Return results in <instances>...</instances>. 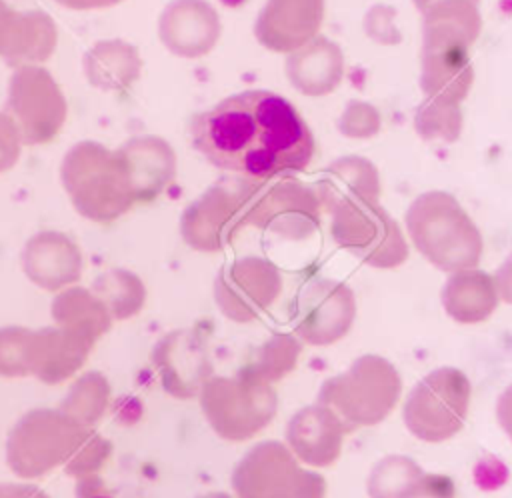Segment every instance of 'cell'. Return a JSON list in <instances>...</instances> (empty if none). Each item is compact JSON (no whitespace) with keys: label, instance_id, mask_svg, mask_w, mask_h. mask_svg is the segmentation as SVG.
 <instances>
[{"label":"cell","instance_id":"1","mask_svg":"<svg viewBox=\"0 0 512 498\" xmlns=\"http://www.w3.org/2000/svg\"><path fill=\"white\" fill-rule=\"evenodd\" d=\"M190 138L212 166L256 182L302 172L314 154L308 124L272 90H244L198 112Z\"/></svg>","mask_w":512,"mask_h":498},{"label":"cell","instance_id":"2","mask_svg":"<svg viewBox=\"0 0 512 498\" xmlns=\"http://www.w3.org/2000/svg\"><path fill=\"white\" fill-rule=\"evenodd\" d=\"M60 184L74 210L92 222H114L136 204L118 152L96 140H80L66 150Z\"/></svg>","mask_w":512,"mask_h":498},{"label":"cell","instance_id":"3","mask_svg":"<svg viewBox=\"0 0 512 498\" xmlns=\"http://www.w3.org/2000/svg\"><path fill=\"white\" fill-rule=\"evenodd\" d=\"M406 228L418 252L444 272L474 268L482 256L480 230L446 192L418 196L406 212Z\"/></svg>","mask_w":512,"mask_h":498},{"label":"cell","instance_id":"4","mask_svg":"<svg viewBox=\"0 0 512 498\" xmlns=\"http://www.w3.org/2000/svg\"><path fill=\"white\" fill-rule=\"evenodd\" d=\"M400 394L398 368L380 354H362L346 370L322 382L316 402L328 406L352 430L384 422Z\"/></svg>","mask_w":512,"mask_h":498},{"label":"cell","instance_id":"5","mask_svg":"<svg viewBox=\"0 0 512 498\" xmlns=\"http://www.w3.org/2000/svg\"><path fill=\"white\" fill-rule=\"evenodd\" d=\"M200 410L208 426L228 442H244L270 426L278 412V392L240 368L234 376H212L202 386Z\"/></svg>","mask_w":512,"mask_h":498},{"label":"cell","instance_id":"6","mask_svg":"<svg viewBox=\"0 0 512 498\" xmlns=\"http://www.w3.org/2000/svg\"><path fill=\"white\" fill-rule=\"evenodd\" d=\"M90 428L60 408H34L22 414L6 438V464L24 480L64 466Z\"/></svg>","mask_w":512,"mask_h":498},{"label":"cell","instance_id":"7","mask_svg":"<svg viewBox=\"0 0 512 498\" xmlns=\"http://www.w3.org/2000/svg\"><path fill=\"white\" fill-rule=\"evenodd\" d=\"M470 378L454 366H440L420 378L402 406L404 426L422 442H444L456 436L468 416Z\"/></svg>","mask_w":512,"mask_h":498},{"label":"cell","instance_id":"8","mask_svg":"<svg viewBox=\"0 0 512 498\" xmlns=\"http://www.w3.org/2000/svg\"><path fill=\"white\" fill-rule=\"evenodd\" d=\"M234 498H324L326 480L280 440L254 444L232 470Z\"/></svg>","mask_w":512,"mask_h":498},{"label":"cell","instance_id":"9","mask_svg":"<svg viewBox=\"0 0 512 498\" xmlns=\"http://www.w3.org/2000/svg\"><path fill=\"white\" fill-rule=\"evenodd\" d=\"M256 180H222L190 202L180 216L182 240L198 252H218L246 226Z\"/></svg>","mask_w":512,"mask_h":498},{"label":"cell","instance_id":"10","mask_svg":"<svg viewBox=\"0 0 512 498\" xmlns=\"http://www.w3.org/2000/svg\"><path fill=\"white\" fill-rule=\"evenodd\" d=\"M4 112L18 126L24 146H42L62 130L68 104L44 66H20L10 74Z\"/></svg>","mask_w":512,"mask_h":498},{"label":"cell","instance_id":"11","mask_svg":"<svg viewBox=\"0 0 512 498\" xmlns=\"http://www.w3.org/2000/svg\"><path fill=\"white\" fill-rule=\"evenodd\" d=\"M332 236L374 268H394L408 256L396 220L378 202H350L332 212Z\"/></svg>","mask_w":512,"mask_h":498},{"label":"cell","instance_id":"12","mask_svg":"<svg viewBox=\"0 0 512 498\" xmlns=\"http://www.w3.org/2000/svg\"><path fill=\"white\" fill-rule=\"evenodd\" d=\"M292 330L302 344L340 342L356 320V296L344 282L320 278L300 290L290 312Z\"/></svg>","mask_w":512,"mask_h":498},{"label":"cell","instance_id":"13","mask_svg":"<svg viewBox=\"0 0 512 498\" xmlns=\"http://www.w3.org/2000/svg\"><path fill=\"white\" fill-rule=\"evenodd\" d=\"M278 268L258 256L240 258L224 266L214 280V302L232 322H250L260 316L280 294Z\"/></svg>","mask_w":512,"mask_h":498},{"label":"cell","instance_id":"14","mask_svg":"<svg viewBox=\"0 0 512 498\" xmlns=\"http://www.w3.org/2000/svg\"><path fill=\"white\" fill-rule=\"evenodd\" d=\"M152 364L162 388L178 400L198 398L202 386L214 376L206 340L190 328L164 334L152 348Z\"/></svg>","mask_w":512,"mask_h":498},{"label":"cell","instance_id":"15","mask_svg":"<svg viewBox=\"0 0 512 498\" xmlns=\"http://www.w3.org/2000/svg\"><path fill=\"white\" fill-rule=\"evenodd\" d=\"M246 224L272 230L290 240H302L316 232L320 224V202L316 194L298 184L282 182L258 192V184L248 208Z\"/></svg>","mask_w":512,"mask_h":498},{"label":"cell","instance_id":"16","mask_svg":"<svg viewBox=\"0 0 512 498\" xmlns=\"http://www.w3.org/2000/svg\"><path fill=\"white\" fill-rule=\"evenodd\" d=\"M20 266L34 286L56 294L80 280L84 258L80 246L68 234L40 230L24 242Z\"/></svg>","mask_w":512,"mask_h":498},{"label":"cell","instance_id":"17","mask_svg":"<svg viewBox=\"0 0 512 498\" xmlns=\"http://www.w3.org/2000/svg\"><path fill=\"white\" fill-rule=\"evenodd\" d=\"M346 424L324 404L314 402L296 410L284 430V444L308 468L334 464L344 446Z\"/></svg>","mask_w":512,"mask_h":498},{"label":"cell","instance_id":"18","mask_svg":"<svg viewBox=\"0 0 512 498\" xmlns=\"http://www.w3.org/2000/svg\"><path fill=\"white\" fill-rule=\"evenodd\" d=\"M158 38L174 56H204L220 38L218 12L206 0H172L158 18Z\"/></svg>","mask_w":512,"mask_h":498},{"label":"cell","instance_id":"19","mask_svg":"<svg viewBox=\"0 0 512 498\" xmlns=\"http://www.w3.org/2000/svg\"><path fill=\"white\" fill-rule=\"evenodd\" d=\"M128 176L134 202L156 200L176 178L178 160L168 140L154 134H140L116 148Z\"/></svg>","mask_w":512,"mask_h":498},{"label":"cell","instance_id":"20","mask_svg":"<svg viewBox=\"0 0 512 498\" xmlns=\"http://www.w3.org/2000/svg\"><path fill=\"white\" fill-rule=\"evenodd\" d=\"M92 348L56 324L36 328L28 342V374L44 384H60L84 366Z\"/></svg>","mask_w":512,"mask_h":498},{"label":"cell","instance_id":"21","mask_svg":"<svg viewBox=\"0 0 512 498\" xmlns=\"http://www.w3.org/2000/svg\"><path fill=\"white\" fill-rule=\"evenodd\" d=\"M322 10V0H268L256 22V36L272 50L292 52L312 40Z\"/></svg>","mask_w":512,"mask_h":498},{"label":"cell","instance_id":"22","mask_svg":"<svg viewBox=\"0 0 512 498\" xmlns=\"http://www.w3.org/2000/svg\"><path fill=\"white\" fill-rule=\"evenodd\" d=\"M82 72L96 90L124 92L140 78L142 58L134 44L122 38H106L84 52Z\"/></svg>","mask_w":512,"mask_h":498},{"label":"cell","instance_id":"23","mask_svg":"<svg viewBox=\"0 0 512 498\" xmlns=\"http://www.w3.org/2000/svg\"><path fill=\"white\" fill-rule=\"evenodd\" d=\"M286 72L294 88L306 96H322L334 90L344 72V56L328 38H314L292 50Z\"/></svg>","mask_w":512,"mask_h":498},{"label":"cell","instance_id":"24","mask_svg":"<svg viewBox=\"0 0 512 498\" xmlns=\"http://www.w3.org/2000/svg\"><path fill=\"white\" fill-rule=\"evenodd\" d=\"M440 298L446 314L458 324L488 320L500 302L494 278L476 266L450 272Z\"/></svg>","mask_w":512,"mask_h":498},{"label":"cell","instance_id":"25","mask_svg":"<svg viewBox=\"0 0 512 498\" xmlns=\"http://www.w3.org/2000/svg\"><path fill=\"white\" fill-rule=\"evenodd\" d=\"M378 172L370 162L348 156L330 164L316 186V198L330 214L350 202H378Z\"/></svg>","mask_w":512,"mask_h":498},{"label":"cell","instance_id":"26","mask_svg":"<svg viewBox=\"0 0 512 498\" xmlns=\"http://www.w3.org/2000/svg\"><path fill=\"white\" fill-rule=\"evenodd\" d=\"M50 316L56 326L94 346L114 322L102 300L90 288L76 284L56 292Z\"/></svg>","mask_w":512,"mask_h":498},{"label":"cell","instance_id":"27","mask_svg":"<svg viewBox=\"0 0 512 498\" xmlns=\"http://www.w3.org/2000/svg\"><path fill=\"white\" fill-rule=\"evenodd\" d=\"M58 46L56 22L42 10H16L14 28L2 60L14 68L42 66Z\"/></svg>","mask_w":512,"mask_h":498},{"label":"cell","instance_id":"28","mask_svg":"<svg viewBox=\"0 0 512 498\" xmlns=\"http://www.w3.org/2000/svg\"><path fill=\"white\" fill-rule=\"evenodd\" d=\"M90 290L102 300L112 320H128L136 316L148 298L144 280L128 268H108L100 272Z\"/></svg>","mask_w":512,"mask_h":498},{"label":"cell","instance_id":"29","mask_svg":"<svg viewBox=\"0 0 512 498\" xmlns=\"http://www.w3.org/2000/svg\"><path fill=\"white\" fill-rule=\"evenodd\" d=\"M110 394L108 378L98 370H88L70 384L58 408L86 428H94L108 410Z\"/></svg>","mask_w":512,"mask_h":498},{"label":"cell","instance_id":"30","mask_svg":"<svg viewBox=\"0 0 512 498\" xmlns=\"http://www.w3.org/2000/svg\"><path fill=\"white\" fill-rule=\"evenodd\" d=\"M300 352L302 342L294 332H276L258 348L256 358L244 368L260 380L274 384L298 366Z\"/></svg>","mask_w":512,"mask_h":498},{"label":"cell","instance_id":"31","mask_svg":"<svg viewBox=\"0 0 512 498\" xmlns=\"http://www.w3.org/2000/svg\"><path fill=\"white\" fill-rule=\"evenodd\" d=\"M422 474L424 470L414 458L404 454H388L380 458L368 474V498H402Z\"/></svg>","mask_w":512,"mask_h":498},{"label":"cell","instance_id":"32","mask_svg":"<svg viewBox=\"0 0 512 498\" xmlns=\"http://www.w3.org/2000/svg\"><path fill=\"white\" fill-rule=\"evenodd\" d=\"M32 328L26 326H0V376L24 378L28 374V342Z\"/></svg>","mask_w":512,"mask_h":498},{"label":"cell","instance_id":"33","mask_svg":"<svg viewBox=\"0 0 512 498\" xmlns=\"http://www.w3.org/2000/svg\"><path fill=\"white\" fill-rule=\"evenodd\" d=\"M110 454H112L110 440H106L102 434L90 428L62 468L72 478L96 474L104 466V462L110 458Z\"/></svg>","mask_w":512,"mask_h":498},{"label":"cell","instance_id":"34","mask_svg":"<svg viewBox=\"0 0 512 498\" xmlns=\"http://www.w3.org/2000/svg\"><path fill=\"white\" fill-rule=\"evenodd\" d=\"M24 140L14 120L0 110V174L12 170L22 154Z\"/></svg>","mask_w":512,"mask_h":498},{"label":"cell","instance_id":"35","mask_svg":"<svg viewBox=\"0 0 512 498\" xmlns=\"http://www.w3.org/2000/svg\"><path fill=\"white\" fill-rule=\"evenodd\" d=\"M402 498H456V486L446 474L424 472Z\"/></svg>","mask_w":512,"mask_h":498},{"label":"cell","instance_id":"36","mask_svg":"<svg viewBox=\"0 0 512 498\" xmlns=\"http://www.w3.org/2000/svg\"><path fill=\"white\" fill-rule=\"evenodd\" d=\"M392 14H394V10H390L386 6H378L370 12L366 26H368V32L376 40H380V42H398L400 40V36L396 34V26L392 24Z\"/></svg>","mask_w":512,"mask_h":498},{"label":"cell","instance_id":"37","mask_svg":"<svg viewBox=\"0 0 512 498\" xmlns=\"http://www.w3.org/2000/svg\"><path fill=\"white\" fill-rule=\"evenodd\" d=\"M496 420L506 438L512 442V384H508L496 400Z\"/></svg>","mask_w":512,"mask_h":498},{"label":"cell","instance_id":"38","mask_svg":"<svg viewBox=\"0 0 512 498\" xmlns=\"http://www.w3.org/2000/svg\"><path fill=\"white\" fill-rule=\"evenodd\" d=\"M492 278H494L498 298L512 306V254L500 264V268Z\"/></svg>","mask_w":512,"mask_h":498},{"label":"cell","instance_id":"39","mask_svg":"<svg viewBox=\"0 0 512 498\" xmlns=\"http://www.w3.org/2000/svg\"><path fill=\"white\" fill-rule=\"evenodd\" d=\"M14 20H16V10H12L4 0H0V58L8 48Z\"/></svg>","mask_w":512,"mask_h":498},{"label":"cell","instance_id":"40","mask_svg":"<svg viewBox=\"0 0 512 498\" xmlns=\"http://www.w3.org/2000/svg\"><path fill=\"white\" fill-rule=\"evenodd\" d=\"M2 498H50V496L34 484L2 482Z\"/></svg>","mask_w":512,"mask_h":498},{"label":"cell","instance_id":"41","mask_svg":"<svg viewBox=\"0 0 512 498\" xmlns=\"http://www.w3.org/2000/svg\"><path fill=\"white\" fill-rule=\"evenodd\" d=\"M54 2L70 10H100V8L116 6L122 0H54Z\"/></svg>","mask_w":512,"mask_h":498},{"label":"cell","instance_id":"42","mask_svg":"<svg viewBox=\"0 0 512 498\" xmlns=\"http://www.w3.org/2000/svg\"><path fill=\"white\" fill-rule=\"evenodd\" d=\"M196 498H234V496H230L228 492H206V494L196 496Z\"/></svg>","mask_w":512,"mask_h":498},{"label":"cell","instance_id":"43","mask_svg":"<svg viewBox=\"0 0 512 498\" xmlns=\"http://www.w3.org/2000/svg\"><path fill=\"white\" fill-rule=\"evenodd\" d=\"M414 2H416L420 8H424V6H430L434 0H414Z\"/></svg>","mask_w":512,"mask_h":498},{"label":"cell","instance_id":"44","mask_svg":"<svg viewBox=\"0 0 512 498\" xmlns=\"http://www.w3.org/2000/svg\"><path fill=\"white\" fill-rule=\"evenodd\" d=\"M92 498H110L106 492H102V494H96V496H92Z\"/></svg>","mask_w":512,"mask_h":498},{"label":"cell","instance_id":"45","mask_svg":"<svg viewBox=\"0 0 512 498\" xmlns=\"http://www.w3.org/2000/svg\"><path fill=\"white\" fill-rule=\"evenodd\" d=\"M0 498H2V482H0Z\"/></svg>","mask_w":512,"mask_h":498}]
</instances>
